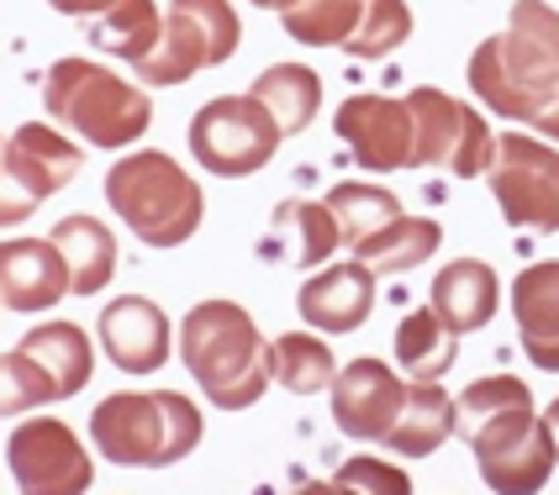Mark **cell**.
I'll use <instances>...</instances> for the list:
<instances>
[{"instance_id":"d6a6232c","label":"cell","mask_w":559,"mask_h":495,"mask_svg":"<svg viewBox=\"0 0 559 495\" xmlns=\"http://www.w3.org/2000/svg\"><path fill=\"white\" fill-rule=\"evenodd\" d=\"M338 485H348V491L359 495H412V474H406L402 464H385V459H343L338 474H333Z\"/></svg>"},{"instance_id":"44dd1931","label":"cell","mask_w":559,"mask_h":495,"mask_svg":"<svg viewBox=\"0 0 559 495\" xmlns=\"http://www.w3.org/2000/svg\"><path fill=\"white\" fill-rule=\"evenodd\" d=\"M454 422H460V411L449 401V390L438 379H412L406 406L396 416V427H391V437H385V448L396 459H428V454H438L454 437Z\"/></svg>"},{"instance_id":"484cf974","label":"cell","mask_w":559,"mask_h":495,"mask_svg":"<svg viewBox=\"0 0 559 495\" xmlns=\"http://www.w3.org/2000/svg\"><path fill=\"white\" fill-rule=\"evenodd\" d=\"M454 359H460V333H449L433 306L406 311L396 322V364H402V374H412V379H443L454 370Z\"/></svg>"},{"instance_id":"f35d334b","label":"cell","mask_w":559,"mask_h":495,"mask_svg":"<svg viewBox=\"0 0 559 495\" xmlns=\"http://www.w3.org/2000/svg\"><path fill=\"white\" fill-rule=\"evenodd\" d=\"M253 5H264V11H280V16H285V11H290L296 0H253Z\"/></svg>"},{"instance_id":"52a82bcc","label":"cell","mask_w":559,"mask_h":495,"mask_svg":"<svg viewBox=\"0 0 559 495\" xmlns=\"http://www.w3.org/2000/svg\"><path fill=\"white\" fill-rule=\"evenodd\" d=\"M243 22L233 0H169L164 11V43L148 63H138L143 85H186L190 74L217 69L238 53Z\"/></svg>"},{"instance_id":"5b68a950","label":"cell","mask_w":559,"mask_h":495,"mask_svg":"<svg viewBox=\"0 0 559 495\" xmlns=\"http://www.w3.org/2000/svg\"><path fill=\"white\" fill-rule=\"evenodd\" d=\"M106 201L111 212L143 238L148 247H180L195 238L206 217V195L169 154H127L106 174Z\"/></svg>"},{"instance_id":"3957f363","label":"cell","mask_w":559,"mask_h":495,"mask_svg":"<svg viewBox=\"0 0 559 495\" xmlns=\"http://www.w3.org/2000/svg\"><path fill=\"white\" fill-rule=\"evenodd\" d=\"M91 443L100 459L127 469H169L201 443V411L180 390H117L91 411Z\"/></svg>"},{"instance_id":"f1b7e54d","label":"cell","mask_w":559,"mask_h":495,"mask_svg":"<svg viewBox=\"0 0 559 495\" xmlns=\"http://www.w3.org/2000/svg\"><path fill=\"white\" fill-rule=\"evenodd\" d=\"M322 201L333 206V217H338V227H343V247H359L365 238L385 232L391 221L402 217V201L385 185H365V180H343V185H333Z\"/></svg>"},{"instance_id":"f546056e","label":"cell","mask_w":559,"mask_h":495,"mask_svg":"<svg viewBox=\"0 0 559 495\" xmlns=\"http://www.w3.org/2000/svg\"><path fill=\"white\" fill-rule=\"evenodd\" d=\"M365 5L370 0H296L280 22H285V37L307 48H343L365 22Z\"/></svg>"},{"instance_id":"836d02e7","label":"cell","mask_w":559,"mask_h":495,"mask_svg":"<svg viewBox=\"0 0 559 495\" xmlns=\"http://www.w3.org/2000/svg\"><path fill=\"white\" fill-rule=\"evenodd\" d=\"M533 422H538V411H533V406H523V411H507L501 422H491V427H480V433L469 437V454H486V448H501V443H512L518 433H528Z\"/></svg>"},{"instance_id":"9c48e42d","label":"cell","mask_w":559,"mask_h":495,"mask_svg":"<svg viewBox=\"0 0 559 495\" xmlns=\"http://www.w3.org/2000/svg\"><path fill=\"white\" fill-rule=\"evenodd\" d=\"M85 169V154L63 137L59 126L48 122H27L5 137V154H0V180H5V201H0V221L16 227L27 221L48 195H59L63 185H74Z\"/></svg>"},{"instance_id":"9a60e30c","label":"cell","mask_w":559,"mask_h":495,"mask_svg":"<svg viewBox=\"0 0 559 495\" xmlns=\"http://www.w3.org/2000/svg\"><path fill=\"white\" fill-rule=\"evenodd\" d=\"M106 359L122 374H158L169 364V316L148 295H117L95 322Z\"/></svg>"},{"instance_id":"cb8c5ba5","label":"cell","mask_w":559,"mask_h":495,"mask_svg":"<svg viewBox=\"0 0 559 495\" xmlns=\"http://www.w3.org/2000/svg\"><path fill=\"white\" fill-rule=\"evenodd\" d=\"M249 95L275 117V126L285 137H296V132H307L317 106H322V80H317V69H307V63H270L253 80Z\"/></svg>"},{"instance_id":"4dcf8cb0","label":"cell","mask_w":559,"mask_h":495,"mask_svg":"<svg viewBox=\"0 0 559 495\" xmlns=\"http://www.w3.org/2000/svg\"><path fill=\"white\" fill-rule=\"evenodd\" d=\"M523 406H533V390L518 374H486V379H475V385H465V390L454 396V411H460L454 433L469 443L480 427H491L507 411H523Z\"/></svg>"},{"instance_id":"1f68e13d","label":"cell","mask_w":559,"mask_h":495,"mask_svg":"<svg viewBox=\"0 0 559 495\" xmlns=\"http://www.w3.org/2000/svg\"><path fill=\"white\" fill-rule=\"evenodd\" d=\"M406 37H412L406 0H370V5H365V22L343 43V53H354V59H385V53L402 48Z\"/></svg>"},{"instance_id":"83f0119b","label":"cell","mask_w":559,"mask_h":495,"mask_svg":"<svg viewBox=\"0 0 559 495\" xmlns=\"http://www.w3.org/2000/svg\"><path fill=\"white\" fill-rule=\"evenodd\" d=\"M438 243H443V227L433 217H396L385 232H374V238L354 247V258L370 264L374 275H406V269L428 264Z\"/></svg>"},{"instance_id":"30bf717a","label":"cell","mask_w":559,"mask_h":495,"mask_svg":"<svg viewBox=\"0 0 559 495\" xmlns=\"http://www.w3.org/2000/svg\"><path fill=\"white\" fill-rule=\"evenodd\" d=\"M406 100L417 117V164L449 169L454 180H480L497 169V137L480 122L475 106L433 90V85H417Z\"/></svg>"},{"instance_id":"d6986e66","label":"cell","mask_w":559,"mask_h":495,"mask_svg":"<svg viewBox=\"0 0 559 495\" xmlns=\"http://www.w3.org/2000/svg\"><path fill=\"white\" fill-rule=\"evenodd\" d=\"M555 464H559V443L544 416L533 422L528 433L512 437V443L475 454V469H480V480H486L491 495H538L549 485Z\"/></svg>"},{"instance_id":"8992f818","label":"cell","mask_w":559,"mask_h":495,"mask_svg":"<svg viewBox=\"0 0 559 495\" xmlns=\"http://www.w3.org/2000/svg\"><path fill=\"white\" fill-rule=\"evenodd\" d=\"M91 370H95V353H91L85 327H74V322H43L0 364L5 416H22V411H37V406H48V401L80 396L91 385Z\"/></svg>"},{"instance_id":"4316f807","label":"cell","mask_w":559,"mask_h":495,"mask_svg":"<svg viewBox=\"0 0 559 495\" xmlns=\"http://www.w3.org/2000/svg\"><path fill=\"white\" fill-rule=\"evenodd\" d=\"M270 379L290 396H317V390H333L338 359L317 333H280L270 342Z\"/></svg>"},{"instance_id":"5bb4252c","label":"cell","mask_w":559,"mask_h":495,"mask_svg":"<svg viewBox=\"0 0 559 495\" xmlns=\"http://www.w3.org/2000/svg\"><path fill=\"white\" fill-rule=\"evenodd\" d=\"M406 390L412 385L385 359L343 364L338 379H333V422H338V433L354 437V443H385L406 406Z\"/></svg>"},{"instance_id":"7a4b0ae2","label":"cell","mask_w":559,"mask_h":495,"mask_svg":"<svg viewBox=\"0 0 559 495\" xmlns=\"http://www.w3.org/2000/svg\"><path fill=\"white\" fill-rule=\"evenodd\" d=\"M180 359L217 411H243L270 379V342L238 301H201L180 322Z\"/></svg>"},{"instance_id":"6da1fadb","label":"cell","mask_w":559,"mask_h":495,"mask_svg":"<svg viewBox=\"0 0 559 495\" xmlns=\"http://www.w3.org/2000/svg\"><path fill=\"white\" fill-rule=\"evenodd\" d=\"M465 80L497 117L538 126L559 100V11L544 0H518L507 32L469 53Z\"/></svg>"},{"instance_id":"603a6c76","label":"cell","mask_w":559,"mask_h":495,"mask_svg":"<svg viewBox=\"0 0 559 495\" xmlns=\"http://www.w3.org/2000/svg\"><path fill=\"white\" fill-rule=\"evenodd\" d=\"M270 227H275V238L285 243V258L296 269H307V275H317L343 247V227L328 201H285Z\"/></svg>"},{"instance_id":"d590c367","label":"cell","mask_w":559,"mask_h":495,"mask_svg":"<svg viewBox=\"0 0 559 495\" xmlns=\"http://www.w3.org/2000/svg\"><path fill=\"white\" fill-rule=\"evenodd\" d=\"M296 495H359V491H348V485H338V480H307Z\"/></svg>"},{"instance_id":"ac0fdd59","label":"cell","mask_w":559,"mask_h":495,"mask_svg":"<svg viewBox=\"0 0 559 495\" xmlns=\"http://www.w3.org/2000/svg\"><path fill=\"white\" fill-rule=\"evenodd\" d=\"M512 316L533 370L559 374V258H538L512 279Z\"/></svg>"},{"instance_id":"2e32d148","label":"cell","mask_w":559,"mask_h":495,"mask_svg":"<svg viewBox=\"0 0 559 495\" xmlns=\"http://www.w3.org/2000/svg\"><path fill=\"white\" fill-rule=\"evenodd\" d=\"M374 269L348 258V264H322L307 285L296 290V311L311 333H354L365 327V316L374 311Z\"/></svg>"},{"instance_id":"8fae6325","label":"cell","mask_w":559,"mask_h":495,"mask_svg":"<svg viewBox=\"0 0 559 495\" xmlns=\"http://www.w3.org/2000/svg\"><path fill=\"white\" fill-rule=\"evenodd\" d=\"M491 195L512 227L559 232V154L528 132H501Z\"/></svg>"},{"instance_id":"e0dca14e","label":"cell","mask_w":559,"mask_h":495,"mask_svg":"<svg viewBox=\"0 0 559 495\" xmlns=\"http://www.w3.org/2000/svg\"><path fill=\"white\" fill-rule=\"evenodd\" d=\"M0 295L11 311H48L74 295L69 264L53 238H5L0 243Z\"/></svg>"},{"instance_id":"8d00e7d4","label":"cell","mask_w":559,"mask_h":495,"mask_svg":"<svg viewBox=\"0 0 559 495\" xmlns=\"http://www.w3.org/2000/svg\"><path fill=\"white\" fill-rule=\"evenodd\" d=\"M533 132H538V137H549V143H559V100H555V111H549L544 122L533 126Z\"/></svg>"},{"instance_id":"7c38bea8","label":"cell","mask_w":559,"mask_h":495,"mask_svg":"<svg viewBox=\"0 0 559 495\" xmlns=\"http://www.w3.org/2000/svg\"><path fill=\"white\" fill-rule=\"evenodd\" d=\"M5 464L22 495H85L95 485V459L59 416H27L11 427Z\"/></svg>"},{"instance_id":"4fadbf2b","label":"cell","mask_w":559,"mask_h":495,"mask_svg":"<svg viewBox=\"0 0 559 495\" xmlns=\"http://www.w3.org/2000/svg\"><path fill=\"white\" fill-rule=\"evenodd\" d=\"M338 137L348 154L359 158L370 174H391V169H412L417 164V117L412 100H391V95H348L338 106Z\"/></svg>"},{"instance_id":"e575fe53","label":"cell","mask_w":559,"mask_h":495,"mask_svg":"<svg viewBox=\"0 0 559 495\" xmlns=\"http://www.w3.org/2000/svg\"><path fill=\"white\" fill-rule=\"evenodd\" d=\"M59 16H106L117 0H48Z\"/></svg>"},{"instance_id":"7402d4cb","label":"cell","mask_w":559,"mask_h":495,"mask_svg":"<svg viewBox=\"0 0 559 495\" xmlns=\"http://www.w3.org/2000/svg\"><path fill=\"white\" fill-rule=\"evenodd\" d=\"M53 243H59L63 264H69L74 295H95V290L111 285V275H117V238H111V227L100 217L69 212V217L53 227Z\"/></svg>"},{"instance_id":"d4e9b609","label":"cell","mask_w":559,"mask_h":495,"mask_svg":"<svg viewBox=\"0 0 559 495\" xmlns=\"http://www.w3.org/2000/svg\"><path fill=\"white\" fill-rule=\"evenodd\" d=\"M91 43L111 59H127L132 69L148 63L164 43V16H158L154 0H117L106 16L91 22Z\"/></svg>"},{"instance_id":"ffe728a7","label":"cell","mask_w":559,"mask_h":495,"mask_svg":"<svg viewBox=\"0 0 559 495\" xmlns=\"http://www.w3.org/2000/svg\"><path fill=\"white\" fill-rule=\"evenodd\" d=\"M428 306L443 316L449 333H480L501 306L497 269L480 258H449L428 285Z\"/></svg>"},{"instance_id":"74e56055","label":"cell","mask_w":559,"mask_h":495,"mask_svg":"<svg viewBox=\"0 0 559 495\" xmlns=\"http://www.w3.org/2000/svg\"><path fill=\"white\" fill-rule=\"evenodd\" d=\"M544 422H549V433H555V443H559V401H549V411H544Z\"/></svg>"},{"instance_id":"277c9868","label":"cell","mask_w":559,"mask_h":495,"mask_svg":"<svg viewBox=\"0 0 559 495\" xmlns=\"http://www.w3.org/2000/svg\"><path fill=\"white\" fill-rule=\"evenodd\" d=\"M43 111L95 148H127L154 126V106L138 85L95 59H59L43 74Z\"/></svg>"},{"instance_id":"ba28073f","label":"cell","mask_w":559,"mask_h":495,"mask_svg":"<svg viewBox=\"0 0 559 495\" xmlns=\"http://www.w3.org/2000/svg\"><path fill=\"white\" fill-rule=\"evenodd\" d=\"M280 137L285 132L253 95H217L190 122V154H195L201 169H212L222 180H243V174H259L275 158Z\"/></svg>"}]
</instances>
